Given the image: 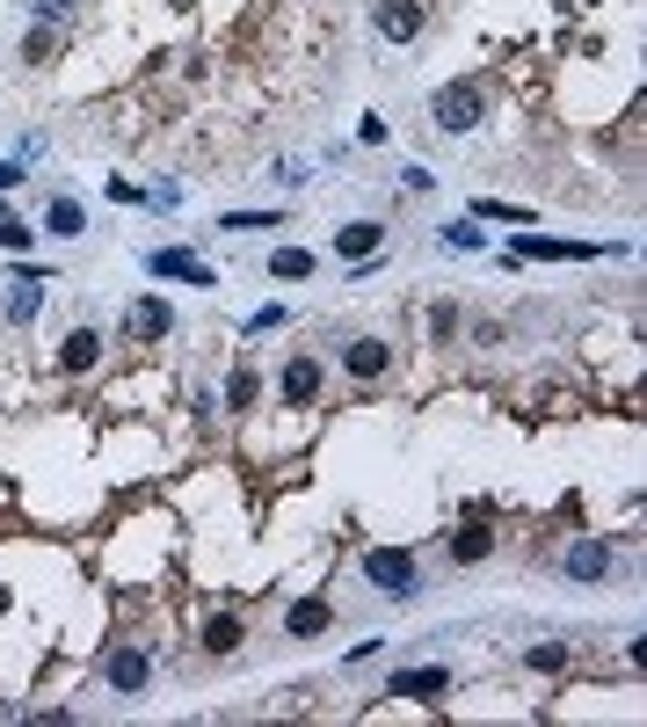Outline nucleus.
Masks as SVG:
<instances>
[{
  "label": "nucleus",
  "mask_w": 647,
  "mask_h": 727,
  "mask_svg": "<svg viewBox=\"0 0 647 727\" xmlns=\"http://www.w3.org/2000/svg\"><path fill=\"white\" fill-rule=\"evenodd\" d=\"M364 582L379 589V597H415L422 568H415V554H401V546H371V554H364Z\"/></svg>",
  "instance_id": "nucleus-1"
},
{
  "label": "nucleus",
  "mask_w": 647,
  "mask_h": 727,
  "mask_svg": "<svg viewBox=\"0 0 647 727\" xmlns=\"http://www.w3.org/2000/svg\"><path fill=\"white\" fill-rule=\"evenodd\" d=\"M429 117H437L444 131H473V124L488 117V95H480V81H444L437 95H429Z\"/></svg>",
  "instance_id": "nucleus-2"
},
{
  "label": "nucleus",
  "mask_w": 647,
  "mask_h": 727,
  "mask_svg": "<svg viewBox=\"0 0 647 727\" xmlns=\"http://www.w3.org/2000/svg\"><path fill=\"white\" fill-rule=\"evenodd\" d=\"M103 684H109L117 698H139L146 684H153V655H146L139 641H117V647L103 655Z\"/></svg>",
  "instance_id": "nucleus-3"
},
{
  "label": "nucleus",
  "mask_w": 647,
  "mask_h": 727,
  "mask_svg": "<svg viewBox=\"0 0 647 727\" xmlns=\"http://www.w3.org/2000/svg\"><path fill=\"white\" fill-rule=\"evenodd\" d=\"M444 692H452V670H444V662H422V670L385 676V698H407V706H437Z\"/></svg>",
  "instance_id": "nucleus-4"
},
{
  "label": "nucleus",
  "mask_w": 647,
  "mask_h": 727,
  "mask_svg": "<svg viewBox=\"0 0 647 727\" xmlns=\"http://www.w3.org/2000/svg\"><path fill=\"white\" fill-rule=\"evenodd\" d=\"M560 575H568V582H612V575H618V546H612V538H575L568 560H560Z\"/></svg>",
  "instance_id": "nucleus-5"
},
{
  "label": "nucleus",
  "mask_w": 647,
  "mask_h": 727,
  "mask_svg": "<svg viewBox=\"0 0 647 727\" xmlns=\"http://www.w3.org/2000/svg\"><path fill=\"white\" fill-rule=\"evenodd\" d=\"M371 30L385 44H415L422 36V0H371Z\"/></svg>",
  "instance_id": "nucleus-6"
},
{
  "label": "nucleus",
  "mask_w": 647,
  "mask_h": 727,
  "mask_svg": "<svg viewBox=\"0 0 647 727\" xmlns=\"http://www.w3.org/2000/svg\"><path fill=\"white\" fill-rule=\"evenodd\" d=\"M176 328V306H168V298H131V313H124V335H131V343H160V335Z\"/></svg>",
  "instance_id": "nucleus-7"
},
{
  "label": "nucleus",
  "mask_w": 647,
  "mask_h": 727,
  "mask_svg": "<svg viewBox=\"0 0 647 727\" xmlns=\"http://www.w3.org/2000/svg\"><path fill=\"white\" fill-rule=\"evenodd\" d=\"M146 277H176V284H204L211 292V262L182 255V247H153V255H146Z\"/></svg>",
  "instance_id": "nucleus-8"
},
{
  "label": "nucleus",
  "mask_w": 647,
  "mask_h": 727,
  "mask_svg": "<svg viewBox=\"0 0 647 727\" xmlns=\"http://www.w3.org/2000/svg\"><path fill=\"white\" fill-rule=\"evenodd\" d=\"M277 393H284V408H314L320 400V357H291L284 379H277Z\"/></svg>",
  "instance_id": "nucleus-9"
},
{
  "label": "nucleus",
  "mask_w": 647,
  "mask_h": 727,
  "mask_svg": "<svg viewBox=\"0 0 647 727\" xmlns=\"http://www.w3.org/2000/svg\"><path fill=\"white\" fill-rule=\"evenodd\" d=\"M328 625H335V604H328V597H298V604L284 611V633H291V641H320Z\"/></svg>",
  "instance_id": "nucleus-10"
},
{
  "label": "nucleus",
  "mask_w": 647,
  "mask_h": 727,
  "mask_svg": "<svg viewBox=\"0 0 647 727\" xmlns=\"http://www.w3.org/2000/svg\"><path fill=\"white\" fill-rule=\"evenodd\" d=\"M36 306H44V298H36V270H22V277L8 284V298H0V328H30Z\"/></svg>",
  "instance_id": "nucleus-11"
},
{
  "label": "nucleus",
  "mask_w": 647,
  "mask_h": 727,
  "mask_svg": "<svg viewBox=\"0 0 647 727\" xmlns=\"http://www.w3.org/2000/svg\"><path fill=\"white\" fill-rule=\"evenodd\" d=\"M342 364H350L357 379H379L385 364H393V349H385L379 335H357V343H342Z\"/></svg>",
  "instance_id": "nucleus-12"
},
{
  "label": "nucleus",
  "mask_w": 647,
  "mask_h": 727,
  "mask_svg": "<svg viewBox=\"0 0 647 727\" xmlns=\"http://www.w3.org/2000/svg\"><path fill=\"white\" fill-rule=\"evenodd\" d=\"M44 233H52V241H81V233H88V211L73 204V197H52V204H44Z\"/></svg>",
  "instance_id": "nucleus-13"
},
{
  "label": "nucleus",
  "mask_w": 647,
  "mask_h": 727,
  "mask_svg": "<svg viewBox=\"0 0 647 727\" xmlns=\"http://www.w3.org/2000/svg\"><path fill=\"white\" fill-rule=\"evenodd\" d=\"M95 357H103V335L95 328H73L66 343H59V371H95Z\"/></svg>",
  "instance_id": "nucleus-14"
},
{
  "label": "nucleus",
  "mask_w": 647,
  "mask_h": 727,
  "mask_svg": "<svg viewBox=\"0 0 647 727\" xmlns=\"http://www.w3.org/2000/svg\"><path fill=\"white\" fill-rule=\"evenodd\" d=\"M495 554V524H466V531H452V560L458 568H473V560Z\"/></svg>",
  "instance_id": "nucleus-15"
},
{
  "label": "nucleus",
  "mask_w": 647,
  "mask_h": 727,
  "mask_svg": "<svg viewBox=\"0 0 647 727\" xmlns=\"http://www.w3.org/2000/svg\"><path fill=\"white\" fill-rule=\"evenodd\" d=\"M204 655H241V619H233V611L204 619Z\"/></svg>",
  "instance_id": "nucleus-16"
},
{
  "label": "nucleus",
  "mask_w": 647,
  "mask_h": 727,
  "mask_svg": "<svg viewBox=\"0 0 647 727\" xmlns=\"http://www.w3.org/2000/svg\"><path fill=\"white\" fill-rule=\"evenodd\" d=\"M335 247H342V255H350V262L379 255V225H371V219H350V225H342V233H335Z\"/></svg>",
  "instance_id": "nucleus-17"
},
{
  "label": "nucleus",
  "mask_w": 647,
  "mask_h": 727,
  "mask_svg": "<svg viewBox=\"0 0 647 727\" xmlns=\"http://www.w3.org/2000/svg\"><path fill=\"white\" fill-rule=\"evenodd\" d=\"M269 277H284V284L314 277V255H306V247H277V255H269Z\"/></svg>",
  "instance_id": "nucleus-18"
},
{
  "label": "nucleus",
  "mask_w": 647,
  "mask_h": 727,
  "mask_svg": "<svg viewBox=\"0 0 647 727\" xmlns=\"http://www.w3.org/2000/svg\"><path fill=\"white\" fill-rule=\"evenodd\" d=\"M517 255H604V247H568V241H545V233H517Z\"/></svg>",
  "instance_id": "nucleus-19"
},
{
  "label": "nucleus",
  "mask_w": 647,
  "mask_h": 727,
  "mask_svg": "<svg viewBox=\"0 0 647 727\" xmlns=\"http://www.w3.org/2000/svg\"><path fill=\"white\" fill-rule=\"evenodd\" d=\"M59 52V22H36L30 36H22V59H52Z\"/></svg>",
  "instance_id": "nucleus-20"
},
{
  "label": "nucleus",
  "mask_w": 647,
  "mask_h": 727,
  "mask_svg": "<svg viewBox=\"0 0 647 727\" xmlns=\"http://www.w3.org/2000/svg\"><path fill=\"white\" fill-rule=\"evenodd\" d=\"M255 393H263V379H255V364H241L233 386H226V400H233V408H255Z\"/></svg>",
  "instance_id": "nucleus-21"
},
{
  "label": "nucleus",
  "mask_w": 647,
  "mask_h": 727,
  "mask_svg": "<svg viewBox=\"0 0 647 727\" xmlns=\"http://www.w3.org/2000/svg\"><path fill=\"white\" fill-rule=\"evenodd\" d=\"M524 662H531V670H560V662H568V647H560V641H553V647H531Z\"/></svg>",
  "instance_id": "nucleus-22"
},
{
  "label": "nucleus",
  "mask_w": 647,
  "mask_h": 727,
  "mask_svg": "<svg viewBox=\"0 0 647 727\" xmlns=\"http://www.w3.org/2000/svg\"><path fill=\"white\" fill-rule=\"evenodd\" d=\"M458 328V306H429V335H437V343H444V335H452Z\"/></svg>",
  "instance_id": "nucleus-23"
},
{
  "label": "nucleus",
  "mask_w": 647,
  "mask_h": 727,
  "mask_svg": "<svg viewBox=\"0 0 647 727\" xmlns=\"http://www.w3.org/2000/svg\"><path fill=\"white\" fill-rule=\"evenodd\" d=\"M30 8H36V22H66L73 15V0H30Z\"/></svg>",
  "instance_id": "nucleus-24"
},
{
  "label": "nucleus",
  "mask_w": 647,
  "mask_h": 727,
  "mask_svg": "<svg viewBox=\"0 0 647 727\" xmlns=\"http://www.w3.org/2000/svg\"><path fill=\"white\" fill-rule=\"evenodd\" d=\"M0 241H8V247H15V255H22V247H30L36 233H30V225H22V219H8V225H0Z\"/></svg>",
  "instance_id": "nucleus-25"
},
{
  "label": "nucleus",
  "mask_w": 647,
  "mask_h": 727,
  "mask_svg": "<svg viewBox=\"0 0 647 727\" xmlns=\"http://www.w3.org/2000/svg\"><path fill=\"white\" fill-rule=\"evenodd\" d=\"M8 182H22V168H15V160H0V190H8Z\"/></svg>",
  "instance_id": "nucleus-26"
},
{
  "label": "nucleus",
  "mask_w": 647,
  "mask_h": 727,
  "mask_svg": "<svg viewBox=\"0 0 647 727\" xmlns=\"http://www.w3.org/2000/svg\"><path fill=\"white\" fill-rule=\"evenodd\" d=\"M168 8H190V0H168Z\"/></svg>",
  "instance_id": "nucleus-27"
}]
</instances>
